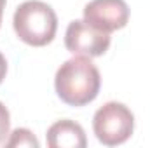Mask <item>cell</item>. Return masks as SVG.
<instances>
[{
	"instance_id": "obj_1",
	"label": "cell",
	"mask_w": 150,
	"mask_h": 148,
	"mask_svg": "<svg viewBox=\"0 0 150 148\" xmlns=\"http://www.w3.org/2000/svg\"><path fill=\"white\" fill-rule=\"evenodd\" d=\"M54 87L63 103L84 106L96 99L101 87V77L87 56H75L58 68Z\"/></svg>"
},
{
	"instance_id": "obj_2",
	"label": "cell",
	"mask_w": 150,
	"mask_h": 148,
	"mask_svg": "<svg viewBox=\"0 0 150 148\" xmlns=\"http://www.w3.org/2000/svg\"><path fill=\"white\" fill-rule=\"evenodd\" d=\"M14 32L28 45L42 47L52 42L58 30V18L51 5L40 0L23 2L14 12Z\"/></svg>"
},
{
	"instance_id": "obj_3",
	"label": "cell",
	"mask_w": 150,
	"mask_h": 148,
	"mask_svg": "<svg viewBox=\"0 0 150 148\" xmlns=\"http://www.w3.org/2000/svg\"><path fill=\"white\" fill-rule=\"evenodd\" d=\"M93 129L100 143L117 147L127 141L134 129V115L131 110L117 101H108L94 113Z\"/></svg>"
},
{
	"instance_id": "obj_4",
	"label": "cell",
	"mask_w": 150,
	"mask_h": 148,
	"mask_svg": "<svg viewBox=\"0 0 150 148\" xmlns=\"http://www.w3.org/2000/svg\"><path fill=\"white\" fill-rule=\"evenodd\" d=\"M65 45L72 54L87 58L103 56L110 47V33L96 30L86 21L75 19L67 28Z\"/></svg>"
},
{
	"instance_id": "obj_5",
	"label": "cell",
	"mask_w": 150,
	"mask_h": 148,
	"mask_svg": "<svg viewBox=\"0 0 150 148\" xmlns=\"http://www.w3.org/2000/svg\"><path fill=\"white\" fill-rule=\"evenodd\" d=\"M84 21L96 30L112 33L129 21V7L124 0H91L84 7Z\"/></svg>"
},
{
	"instance_id": "obj_6",
	"label": "cell",
	"mask_w": 150,
	"mask_h": 148,
	"mask_svg": "<svg viewBox=\"0 0 150 148\" xmlns=\"http://www.w3.org/2000/svg\"><path fill=\"white\" fill-rule=\"evenodd\" d=\"M47 145L51 148H86L87 140L80 124L63 118L47 129Z\"/></svg>"
},
{
	"instance_id": "obj_7",
	"label": "cell",
	"mask_w": 150,
	"mask_h": 148,
	"mask_svg": "<svg viewBox=\"0 0 150 148\" xmlns=\"http://www.w3.org/2000/svg\"><path fill=\"white\" fill-rule=\"evenodd\" d=\"M5 145H7L9 148H14V147H33V148H38V141L28 129H14L12 134H11V140L5 141Z\"/></svg>"
},
{
	"instance_id": "obj_8",
	"label": "cell",
	"mask_w": 150,
	"mask_h": 148,
	"mask_svg": "<svg viewBox=\"0 0 150 148\" xmlns=\"http://www.w3.org/2000/svg\"><path fill=\"white\" fill-rule=\"evenodd\" d=\"M11 129V117H9V110L5 108V105L0 101V145L5 141L7 134Z\"/></svg>"
},
{
	"instance_id": "obj_9",
	"label": "cell",
	"mask_w": 150,
	"mask_h": 148,
	"mask_svg": "<svg viewBox=\"0 0 150 148\" xmlns=\"http://www.w3.org/2000/svg\"><path fill=\"white\" fill-rule=\"evenodd\" d=\"M5 73H7V61H5L4 54L0 52V84L4 82V78H5Z\"/></svg>"
},
{
	"instance_id": "obj_10",
	"label": "cell",
	"mask_w": 150,
	"mask_h": 148,
	"mask_svg": "<svg viewBox=\"0 0 150 148\" xmlns=\"http://www.w3.org/2000/svg\"><path fill=\"white\" fill-rule=\"evenodd\" d=\"M4 9H5V0H0V25H2V16H4Z\"/></svg>"
}]
</instances>
